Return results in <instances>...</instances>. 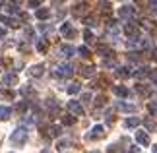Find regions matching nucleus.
<instances>
[{
  "label": "nucleus",
  "instance_id": "1",
  "mask_svg": "<svg viewBox=\"0 0 157 153\" xmlns=\"http://www.w3.org/2000/svg\"><path fill=\"white\" fill-rule=\"evenodd\" d=\"M136 140H138V142H140L142 145H147V143H149L147 134H146V132H142V130H138V132H136Z\"/></svg>",
  "mask_w": 157,
  "mask_h": 153
},
{
  "label": "nucleus",
  "instance_id": "2",
  "mask_svg": "<svg viewBox=\"0 0 157 153\" xmlns=\"http://www.w3.org/2000/svg\"><path fill=\"white\" fill-rule=\"evenodd\" d=\"M70 109H72V111H74L76 114H82V107H80V105H78V103H76V101H72V103H70Z\"/></svg>",
  "mask_w": 157,
  "mask_h": 153
},
{
  "label": "nucleus",
  "instance_id": "3",
  "mask_svg": "<svg viewBox=\"0 0 157 153\" xmlns=\"http://www.w3.org/2000/svg\"><path fill=\"white\" fill-rule=\"evenodd\" d=\"M130 14H132V8H130V6H124V8L120 10V16H124V17L130 16Z\"/></svg>",
  "mask_w": 157,
  "mask_h": 153
},
{
  "label": "nucleus",
  "instance_id": "4",
  "mask_svg": "<svg viewBox=\"0 0 157 153\" xmlns=\"http://www.w3.org/2000/svg\"><path fill=\"white\" fill-rule=\"evenodd\" d=\"M140 124V118H128L126 120V126H138Z\"/></svg>",
  "mask_w": 157,
  "mask_h": 153
},
{
  "label": "nucleus",
  "instance_id": "5",
  "mask_svg": "<svg viewBox=\"0 0 157 153\" xmlns=\"http://www.w3.org/2000/svg\"><path fill=\"white\" fill-rule=\"evenodd\" d=\"M124 29H126V33H128V35H134V33L138 31V27H136V25H126Z\"/></svg>",
  "mask_w": 157,
  "mask_h": 153
},
{
  "label": "nucleus",
  "instance_id": "6",
  "mask_svg": "<svg viewBox=\"0 0 157 153\" xmlns=\"http://www.w3.org/2000/svg\"><path fill=\"white\" fill-rule=\"evenodd\" d=\"M62 52H64V56H70V52H74V48L72 47H62Z\"/></svg>",
  "mask_w": 157,
  "mask_h": 153
},
{
  "label": "nucleus",
  "instance_id": "7",
  "mask_svg": "<svg viewBox=\"0 0 157 153\" xmlns=\"http://www.w3.org/2000/svg\"><path fill=\"white\" fill-rule=\"evenodd\" d=\"M117 74H118V78H126V76H128V72H126V68H120Z\"/></svg>",
  "mask_w": 157,
  "mask_h": 153
},
{
  "label": "nucleus",
  "instance_id": "8",
  "mask_svg": "<svg viewBox=\"0 0 157 153\" xmlns=\"http://www.w3.org/2000/svg\"><path fill=\"white\" fill-rule=\"evenodd\" d=\"M149 111H151V113H157V101H151V103H149Z\"/></svg>",
  "mask_w": 157,
  "mask_h": 153
},
{
  "label": "nucleus",
  "instance_id": "9",
  "mask_svg": "<svg viewBox=\"0 0 157 153\" xmlns=\"http://www.w3.org/2000/svg\"><path fill=\"white\" fill-rule=\"evenodd\" d=\"M146 74H147V68H140V70L136 72V76H140V78H142V76H146Z\"/></svg>",
  "mask_w": 157,
  "mask_h": 153
},
{
  "label": "nucleus",
  "instance_id": "10",
  "mask_svg": "<svg viewBox=\"0 0 157 153\" xmlns=\"http://www.w3.org/2000/svg\"><path fill=\"white\" fill-rule=\"evenodd\" d=\"M114 91H117V95H126V93H128V91H126L124 87H117Z\"/></svg>",
  "mask_w": 157,
  "mask_h": 153
},
{
  "label": "nucleus",
  "instance_id": "11",
  "mask_svg": "<svg viewBox=\"0 0 157 153\" xmlns=\"http://www.w3.org/2000/svg\"><path fill=\"white\" fill-rule=\"evenodd\" d=\"M78 91H80V87H78V83H74V85L70 87V93H78Z\"/></svg>",
  "mask_w": 157,
  "mask_h": 153
},
{
  "label": "nucleus",
  "instance_id": "12",
  "mask_svg": "<svg viewBox=\"0 0 157 153\" xmlns=\"http://www.w3.org/2000/svg\"><path fill=\"white\" fill-rule=\"evenodd\" d=\"M146 126L149 128V130H155V124H153V122H151V120H146Z\"/></svg>",
  "mask_w": 157,
  "mask_h": 153
},
{
  "label": "nucleus",
  "instance_id": "13",
  "mask_svg": "<svg viewBox=\"0 0 157 153\" xmlns=\"http://www.w3.org/2000/svg\"><path fill=\"white\" fill-rule=\"evenodd\" d=\"M109 153H122V151H118L117 145H111V147H109Z\"/></svg>",
  "mask_w": 157,
  "mask_h": 153
},
{
  "label": "nucleus",
  "instance_id": "14",
  "mask_svg": "<svg viewBox=\"0 0 157 153\" xmlns=\"http://www.w3.org/2000/svg\"><path fill=\"white\" fill-rule=\"evenodd\" d=\"M80 52H82V56H89V54H87V48H86V47H82V48H80Z\"/></svg>",
  "mask_w": 157,
  "mask_h": 153
},
{
  "label": "nucleus",
  "instance_id": "15",
  "mask_svg": "<svg viewBox=\"0 0 157 153\" xmlns=\"http://www.w3.org/2000/svg\"><path fill=\"white\" fill-rule=\"evenodd\" d=\"M47 14H49L47 10H41V12H39V17H47Z\"/></svg>",
  "mask_w": 157,
  "mask_h": 153
},
{
  "label": "nucleus",
  "instance_id": "16",
  "mask_svg": "<svg viewBox=\"0 0 157 153\" xmlns=\"http://www.w3.org/2000/svg\"><path fill=\"white\" fill-rule=\"evenodd\" d=\"M72 122H74V118H70V116H68V118H64V124H72Z\"/></svg>",
  "mask_w": 157,
  "mask_h": 153
},
{
  "label": "nucleus",
  "instance_id": "17",
  "mask_svg": "<svg viewBox=\"0 0 157 153\" xmlns=\"http://www.w3.org/2000/svg\"><path fill=\"white\" fill-rule=\"evenodd\" d=\"M153 60H157V48L153 51Z\"/></svg>",
  "mask_w": 157,
  "mask_h": 153
},
{
  "label": "nucleus",
  "instance_id": "18",
  "mask_svg": "<svg viewBox=\"0 0 157 153\" xmlns=\"http://www.w3.org/2000/svg\"><path fill=\"white\" fill-rule=\"evenodd\" d=\"M153 153H157V145H153Z\"/></svg>",
  "mask_w": 157,
  "mask_h": 153
}]
</instances>
